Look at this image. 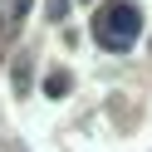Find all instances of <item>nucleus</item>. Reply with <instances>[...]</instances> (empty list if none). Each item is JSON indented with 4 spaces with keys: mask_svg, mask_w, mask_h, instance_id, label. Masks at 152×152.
<instances>
[{
    "mask_svg": "<svg viewBox=\"0 0 152 152\" xmlns=\"http://www.w3.org/2000/svg\"><path fill=\"white\" fill-rule=\"evenodd\" d=\"M93 34H98V44L113 49V54L132 49L137 34H142V10L132 5V0H108V5L93 15Z\"/></svg>",
    "mask_w": 152,
    "mask_h": 152,
    "instance_id": "1",
    "label": "nucleus"
}]
</instances>
